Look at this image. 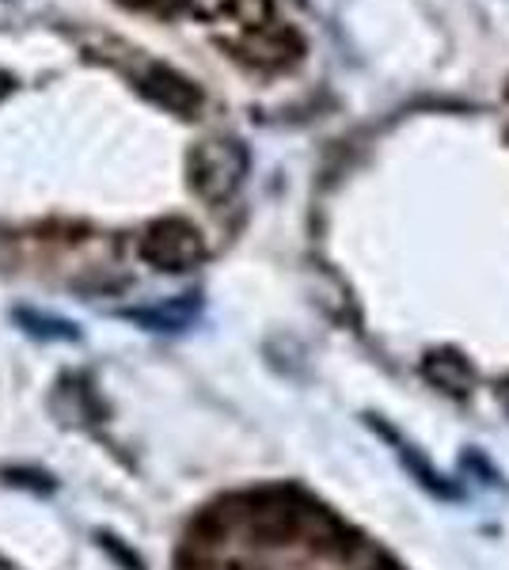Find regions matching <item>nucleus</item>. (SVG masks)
Returning a JSON list of instances; mask_svg holds the SVG:
<instances>
[{"label":"nucleus","instance_id":"f257e3e1","mask_svg":"<svg viewBox=\"0 0 509 570\" xmlns=\"http://www.w3.org/2000/svg\"><path fill=\"white\" fill-rule=\"evenodd\" d=\"M247 176V153L239 141H206L190 156V183L206 202H225Z\"/></svg>","mask_w":509,"mask_h":570},{"label":"nucleus","instance_id":"0eeeda50","mask_svg":"<svg viewBox=\"0 0 509 570\" xmlns=\"http://www.w3.org/2000/svg\"><path fill=\"white\" fill-rule=\"evenodd\" d=\"M373 570H392V567H373Z\"/></svg>","mask_w":509,"mask_h":570},{"label":"nucleus","instance_id":"f03ea898","mask_svg":"<svg viewBox=\"0 0 509 570\" xmlns=\"http://www.w3.org/2000/svg\"><path fill=\"white\" fill-rule=\"evenodd\" d=\"M141 255L156 271H190V266L206 259V244H202V233L190 220L168 217V220H156L149 233H145Z\"/></svg>","mask_w":509,"mask_h":570},{"label":"nucleus","instance_id":"39448f33","mask_svg":"<svg viewBox=\"0 0 509 570\" xmlns=\"http://www.w3.org/2000/svg\"><path fill=\"white\" fill-rule=\"evenodd\" d=\"M194 301H183V305H172L168 312L164 308H156V312H126V320H141V324H153V331H179V327H187V320L194 316Z\"/></svg>","mask_w":509,"mask_h":570},{"label":"nucleus","instance_id":"20e7f679","mask_svg":"<svg viewBox=\"0 0 509 570\" xmlns=\"http://www.w3.org/2000/svg\"><path fill=\"white\" fill-rule=\"evenodd\" d=\"M190 8L206 20H221V16H233V20L247 27H263L271 16V0H190Z\"/></svg>","mask_w":509,"mask_h":570},{"label":"nucleus","instance_id":"7ed1b4c3","mask_svg":"<svg viewBox=\"0 0 509 570\" xmlns=\"http://www.w3.org/2000/svg\"><path fill=\"white\" fill-rule=\"evenodd\" d=\"M141 91L153 99V104L168 107V110H175V115H194V110L202 107V91L168 66L145 69L141 72Z\"/></svg>","mask_w":509,"mask_h":570},{"label":"nucleus","instance_id":"423d86ee","mask_svg":"<svg viewBox=\"0 0 509 570\" xmlns=\"http://www.w3.org/2000/svg\"><path fill=\"white\" fill-rule=\"evenodd\" d=\"M20 320H23V324H35V327H27L31 335H46V338H77V331H72L69 324H53V320H39V316H31V312H20Z\"/></svg>","mask_w":509,"mask_h":570}]
</instances>
